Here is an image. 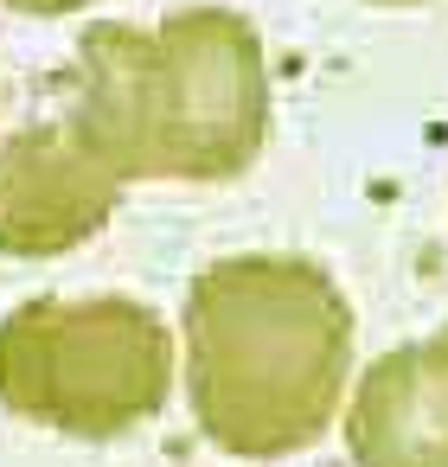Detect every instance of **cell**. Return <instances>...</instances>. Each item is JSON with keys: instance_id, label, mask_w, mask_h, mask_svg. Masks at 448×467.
<instances>
[{"instance_id": "1", "label": "cell", "mask_w": 448, "mask_h": 467, "mask_svg": "<svg viewBox=\"0 0 448 467\" xmlns=\"http://www.w3.org/2000/svg\"><path fill=\"white\" fill-rule=\"evenodd\" d=\"M58 116L122 186H231L269 148L263 33L237 7H173L161 26L103 20L78 39Z\"/></svg>"}, {"instance_id": "2", "label": "cell", "mask_w": 448, "mask_h": 467, "mask_svg": "<svg viewBox=\"0 0 448 467\" xmlns=\"http://www.w3.org/2000/svg\"><path fill=\"white\" fill-rule=\"evenodd\" d=\"M359 314L307 250H237L186 282V410L237 461H288L327 435L352 378Z\"/></svg>"}, {"instance_id": "3", "label": "cell", "mask_w": 448, "mask_h": 467, "mask_svg": "<svg viewBox=\"0 0 448 467\" xmlns=\"http://www.w3.org/2000/svg\"><path fill=\"white\" fill-rule=\"evenodd\" d=\"M173 397V333L135 295H33L0 320V410L65 441H122Z\"/></svg>"}, {"instance_id": "4", "label": "cell", "mask_w": 448, "mask_h": 467, "mask_svg": "<svg viewBox=\"0 0 448 467\" xmlns=\"http://www.w3.org/2000/svg\"><path fill=\"white\" fill-rule=\"evenodd\" d=\"M122 180L71 135L65 116L0 135V256L46 263L84 250L122 205Z\"/></svg>"}, {"instance_id": "5", "label": "cell", "mask_w": 448, "mask_h": 467, "mask_svg": "<svg viewBox=\"0 0 448 467\" xmlns=\"http://www.w3.org/2000/svg\"><path fill=\"white\" fill-rule=\"evenodd\" d=\"M346 454L352 467H448V416L416 346H391L359 371L346 403Z\"/></svg>"}, {"instance_id": "6", "label": "cell", "mask_w": 448, "mask_h": 467, "mask_svg": "<svg viewBox=\"0 0 448 467\" xmlns=\"http://www.w3.org/2000/svg\"><path fill=\"white\" fill-rule=\"evenodd\" d=\"M416 358H422V378H429V390H435V403H442V416H448V320H442L429 339H416Z\"/></svg>"}, {"instance_id": "7", "label": "cell", "mask_w": 448, "mask_h": 467, "mask_svg": "<svg viewBox=\"0 0 448 467\" xmlns=\"http://www.w3.org/2000/svg\"><path fill=\"white\" fill-rule=\"evenodd\" d=\"M7 14H26V20H65V14H84L97 0H0Z\"/></svg>"}, {"instance_id": "8", "label": "cell", "mask_w": 448, "mask_h": 467, "mask_svg": "<svg viewBox=\"0 0 448 467\" xmlns=\"http://www.w3.org/2000/svg\"><path fill=\"white\" fill-rule=\"evenodd\" d=\"M365 7H384V14H403V7H429V0H365Z\"/></svg>"}, {"instance_id": "9", "label": "cell", "mask_w": 448, "mask_h": 467, "mask_svg": "<svg viewBox=\"0 0 448 467\" xmlns=\"http://www.w3.org/2000/svg\"><path fill=\"white\" fill-rule=\"evenodd\" d=\"M0 109H7V90H0Z\"/></svg>"}]
</instances>
